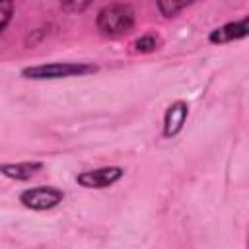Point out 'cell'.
<instances>
[{
  "label": "cell",
  "mask_w": 249,
  "mask_h": 249,
  "mask_svg": "<svg viewBox=\"0 0 249 249\" xmlns=\"http://www.w3.org/2000/svg\"><path fill=\"white\" fill-rule=\"evenodd\" d=\"M64 198V193L54 187H33L19 195V202L29 210H51L58 206Z\"/></svg>",
  "instance_id": "cell-3"
},
{
  "label": "cell",
  "mask_w": 249,
  "mask_h": 249,
  "mask_svg": "<svg viewBox=\"0 0 249 249\" xmlns=\"http://www.w3.org/2000/svg\"><path fill=\"white\" fill-rule=\"evenodd\" d=\"M43 167L41 161H21V163H2L0 165V173L16 179V181H25L29 179L35 171H39Z\"/></svg>",
  "instance_id": "cell-7"
},
{
  "label": "cell",
  "mask_w": 249,
  "mask_h": 249,
  "mask_svg": "<svg viewBox=\"0 0 249 249\" xmlns=\"http://www.w3.org/2000/svg\"><path fill=\"white\" fill-rule=\"evenodd\" d=\"M247 33H249V18H243L239 21H231V23H226V25L214 29L208 35V41L210 43H230L235 39H243Z\"/></svg>",
  "instance_id": "cell-6"
},
{
  "label": "cell",
  "mask_w": 249,
  "mask_h": 249,
  "mask_svg": "<svg viewBox=\"0 0 249 249\" xmlns=\"http://www.w3.org/2000/svg\"><path fill=\"white\" fill-rule=\"evenodd\" d=\"M93 72H97V66L86 62H47V64L23 68L21 76L29 80H58L70 76H86Z\"/></svg>",
  "instance_id": "cell-2"
},
{
  "label": "cell",
  "mask_w": 249,
  "mask_h": 249,
  "mask_svg": "<svg viewBox=\"0 0 249 249\" xmlns=\"http://www.w3.org/2000/svg\"><path fill=\"white\" fill-rule=\"evenodd\" d=\"M189 6V2H175V0H160L158 2V10L161 12V16H165V18H173V16H177L183 8H187Z\"/></svg>",
  "instance_id": "cell-8"
},
{
  "label": "cell",
  "mask_w": 249,
  "mask_h": 249,
  "mask_svg": "<svg viewBox=\"0 0 249 249\" xmlns=\"http://www.w3.org/2000/svg\"><path fill=\"white\" fill-rule=\"evenodd\" d=\"M62 8H64V10L82 12V10H86V8H88V2H82V4H78V2H74V4H62Z\"/></svg>",
  "instance_id": "cell-11"
},
{
  "label": "cell",
  "mask_w": 249,
  "mask_h": 249,
  "mask_svg": "<svg viewBox=\"0 0 249 249\" xmlns=\"http://www.w3.org/2000/svg\"><path fill=\"white\" fill-rule=\"evenodd\" d=\"M123 167L117 165H109V167H99V169H91V171H84L76 177L78 185L86 187V189H107L113 183H117L123 177Z\"/></svg>",
  "instance_id": "cell-4"
},
{
  "label": "cell",
  "mask_w": 249,
  "mask_h": 249,
  "mask_svg": "<svg viewBox=\"0 0 249 249\" xmlns=\"http://www.w3.org/2000/svg\"><path fill=\"white\" fill-rule=\"evenodd\" d=\"M95 25L105 37H121L134 27V10L128 4H109L99 10Z\"/></svg>",
  "instance_id": "cell-1"
},
{
  "label": "cell",
  "mask_w": 249,
  "mask_h": 249,
  "mask_svg": "<svg viewBox=\"0 0 249 249\" xmlns=\"http://www.w3.org/2000/svg\"><path fill=\"white\" fill-rule=\"evenodd\" d=\"M187 115H189V105L185 101L171 103L163 115V136L171 138V136L179 134L187 121Z\"/></svg>",
  "instance_id": "cell-5"
},
{
  "label": "cell",
  "mask_w": 249,
  "mask_h": 249,
  "mask_svg": "<svg viewBox=\"0 0 249 249\" xmlns=\"http://www.w3.org/2000/svg\"><path fill=\"white\" fill-rule=\"evenodd\" d=\"M158 45H160V41L154 35H144V37H140V39L134 41V49L138 53H152V51L158 49Z\"/></svg>",
  "instance_id": "cell-9"
},
{
  "label": "cell",
  "mask_w": 249,
  "mask_h": 249,
  "mask_svg": "<svg viewBox=\"0 0 249 249\" xmlns=\"http://www.w3.org/2000/svg\"><path fill=\"white\" fill-rule=\"evenodd\" d=\"M12 14H14V4L8 2V0H0V33H2V31L6 29V25L10 23Z\"/></svg>",
  "instance_id": "cell-10"
}]
</instances>
